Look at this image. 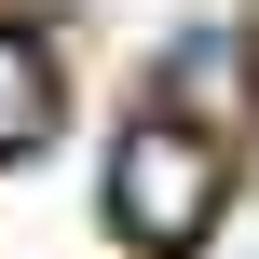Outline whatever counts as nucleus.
<instances>
[{"label": "nucleus", "mask_w": 259, "mask_h": 259, "mask_svg": "<svg viewBox=\"0 0 259 259\" xmlns=\"http://www.w3.org/2000/svg\"><path fill=\"white\" fill-rule=\"evenodd\" d=\"M219 205H232V137H205V123H178V109H150L123 150H109V232L150 259L205 246L219 232Z\"/></svg>", "instance_id": "f257e3e1"}, {"label": "nucleus", "mask_w": 259, "mask_h": 259, "mask_svg": "<svg viewBox=\"0 0 259 259\" xmlns=\"http://www.w3.org/2000/svg\"><path fill=\"white\" fill-rule=\"evenodd\" d=\"M55 109H68V82H55V41L0 14V164H27V150L55 137Z\"/></svg>", "instance_id": "f03ea898"}, {"label": "nucleus", "mask_w": 259, "mask_h": 259, "mask_svg": "<svg viewBox=\"0 0 259 259\" xmlns=\"http://www.w3.org/2000/svg\"><path fill=\"white\" fill-rule=\"evenodd\" d=\"M232 96H246V68H232V41H219V27H191V41L164 55V109L219 137V123H232Z\"/></svg>", "instance_id": "7ed1b4c3"}]
</instances>
